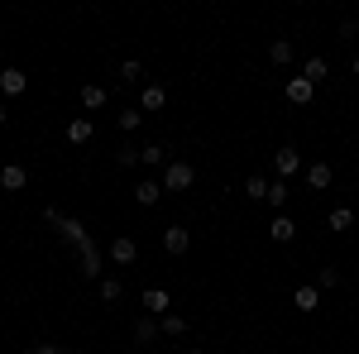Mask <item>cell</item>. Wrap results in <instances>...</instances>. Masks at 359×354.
Masks as SVG:
<instances>
[{"label": "cell", "instance_id": "cell-18", "mask_svg": "<svg viewBox=\"0 0 359 354\" xmlns=\"http://www.w3.org/2000/svg\"><path fill=\"white\" fill-rule=\"evenodd\" d=\"M158 335H163V330H158V316H139L135 321V340L139 345H149V340H158Z\"/></svg>", "mask_w": 359, "mask_h": 354}, {"label": "cell", "instance_id": "cell-5", "mask_svg": "<svg viewBox=\"0 0 359 354\" xmlns=\"http://www.w3.org/2000/svg\"><path fill=\"white\" fill-rule=\"evenodd\" d=\"M302 177H306V187H311V191H326V187L335 182L331 163H306V168H302Z\"/></svg>", "mask_w": 359, "mask_h": 354}, {"label": "cell", "instance_id": "cell-22", "mask_svg": "<svg viewBox=\"0 0 359 354\" xmlns=\"http://www.w3.org/2000/svg\"><path fill=\"white\" fill-rule=\"evenodd\" d=\"M158 330H163V335H172V340H177V335H187V321H182V316H177V311H168V316H158Z\"/></svg>", "mask_w": 359, "mask_h": 354}, {"label": "cell", "instance_id": "cell-30", "mask_svg": "<svg viewBox=\"0 0 359 354\" xmlns=\"http://www.w3.org/2000/svg\"><path fill=\"white\" fill-rule=\"evenodd\" d=\"M5 120H10V115H5V101H0V125H5Z\"/></svg>", "mask_w": 359, "mask_h": 354}, {"label": "cell", "instance_id": "cell-28", "mask_svg": "<svg viewBox=\"0 0 359 354\" xmlns=\"http://www.w3.org/2000/svg\"><path fill=\"white\" fill-rule=\"evenodd\" d=\"M335 282H340V273H335V268H321V273H316V287H321V292H326V287H335Z\"/></svg>", "mask_w": 359, "mask_h": 354}, {"label": "cell", "instance_id": "cell-8", "mask_svg": "<svg viewBox=\"0 0 359 354\" xmlns=\"http://www.w3.org/2000/svg\"><path fill=\"white\" fill-rule=\"evenodd\" d=\"M144 316H168V306H172V301H168V292L163 287H144Z\"/></svg>", "mask_w": 359, "mask_h": 354}, {"label": "cell", "instance_id": "cell-11", "mask_svg": "<svg viewBox=\"0 0 359 354\" xmlns=\"http://www.w3.org/2000/svg\"><path fill=\"white\" fill-rule=\"evenodd\" d=\"M292 306H297V311H316V306H321V287H316V282H302V287L292 292Z\"/></svg>", "mask_w": 359, "mask_h": 354}, {"label": "cell", "instance_id": "cell-7", "mask_svg": "<svg viewBox=\"0 0 359 354\" xmlns=\"http://www.w3.org/2000/svg\"><path fill=\"white\" fill-rule=\"evenodd\" d=\"M283 96H287L292 106H306V101L316 96V86L306 82V77H287V86H283Z\"/></svg>", "mask_w": 359, "mask_h": 354}, {"label": "cell", "instance_id": "cell-4", "mask_svg": "<svg viewBox=\"0 0 359 354\" xmlns=\"http://www.w3.org/2000/svg\"><path fill=\"white\" fill-rule=\"evenodd\" d=\"M273 168H278V177H283V182H287V177H292V172H302V154H297V149H287V144H283V149H278L273 154Z\"/></svg>", "mask_w": 359, "mask_h": 354}, {"label": "cell", "instance_id": "cell-14", "mask_svg": "<svg viewBox=\"0 0 359 354\" xmlns=\"http://www.w3.org/2000/svg\"><path fill=\"white\" fill-rule=\"evenodd\" d=\"M302 77L311 86H321L326 77H331V62H326V57H306V62H302Z\"/></svg>", "mask_w": 359, "mask_h": 354}, {"label": "cell", "instance_id": "cell-12", "mask_svg": "<svg viewBox=\"0 0 359 354\" xmlns=\"http://www.w3.org/2000/svg\"><path fill=\"white\" fill-rule=\"evenodd\" d=\"M158 196H163V182H154V177L135 182V201L139 206H158Z\"/></svg>", "mask_w": 359, "mask_h": 354}, {"label": "cell", "instance_id": "cell-27", "mask_svg": "<svg viewBox=\"0 0 359 354\" xmlns=\"http://www.w3.org/2000/svg\"><path fill=\"white\" fill-rule=\"evenodd\" d=\"M115 163H120V168H135L139 163V149H130V144H125V149L115 154Z\"/></svg>", "mask_w": 359, "mask_h": 354}, {"label": "cell", "instance_id": "cell-1", "mask_svg": "<svg viewBox=\"0 0 359 354\" xmlns=\"http://www.w3.org/2000/svg\"><path fill=\"white\" fill-rule=\"evenodd\" d=\"M196 182V168L187 163V158H172V163L163 168V191H187Z\"/></svg>", "mask_w": 359, "mask_h": 354}, {"label": "cell", "instance_id": "cell-20", "mask_svg": "<svg viewBox=\"0 0 359 354\" xmlns=\"http://www.w3.org/2000/svg\"><path fill=\"white\" fill-rule=\"evenodd\" d=\"M115 125H120V130H125V135H135L139 125H144V110H135V106H125V110H120V115H115Z\"/></svg>", "mask_w": 359, "mask_h": 354}, {"label": "cell", "instance_id": "cell-25", "mask_svg": "<svg viewBox=\"0 0 359 354\" xmlns=\"http://www.w3.org/2000/svg\"><path fill=\"white\" fill-rule=\"evenodd\" d=\"M125 297V282L120 278H101V301H120Z\"/></svg>", "mask_w": 359, "mask_h": 354}, {"label": "cell", "instance_id": "cell-10", "mask_svg": "<svg viewBox=\"0 0 359 354\" xmlns=\"http://www.w3.org/2000/svg\"><path fill=\"white\" fill-rule=\"evenodd\" d=\"M0 187H5V191H25L29 187V172L20 163H5V168H0Z\"/></svg>", "mask_w": 359, "mask_h": 354}, {"label": "cell", "instance_id": "cell-16", "mask_svg": "<svg viewBox=\"0 0 359 354\" xmlns=\"http://www.w3.org/2000/svg\"><path fill=\"white\" fill-rule=\"evenodd\" d=\"M106 101H111V91H106V86H96V82L82 86V106L86 110H106Z\"/></svg>", "mask_w": 359, "mask_h": 354}, {"label": "cell", "instance_id": "cell-2", "mask_svg": "<svg viewBox=\"0 0 359 354\" xmlns=\"http://www.w3.org/2000/svg\"><path fill=\"white\" fill-rule=\"evenodd\" d=\"M135 259H139L135 235H115V240H111V264H115V268H130Z\"/></svg>", "mask_w": 359, "mask_h": 354}, {"label": "cell", "instance_id": "cell-17", "mask_svg": "<svg viewBox=\"0 0 359 354\" xmlns=\"http://www.w3.org/2000/svg\"><path fill=\"white\" fill-rule=\"evenodd\" d=\"M139 163H144V168H168L172 158H168L163 144H149V149H139Z\"/></svg>", "mask_w": 359, "mask_h": 354}, {"label": "cell", "instance_id": "cell-21", "mask_svg": "<svg viewBox=\"0 0 359 354\" xmlns=\"http://www.w3.org/2000/svg\"><path fill=\"white\" fill-rule=\"evenodd\" d=\"M350 225H355V211L350 206H335L331 216H326V230H350Z\"/></svg>", "mask_w": 359, "mask_h": 354}, {"label": "cell", "instance_id": "cell-29", "mask_svg": "<svg viewBox=\"0 0 359 354\" xmlns=\"http://www.w3.org/2000/svg\"><path fill=\"white\" fill-rule=\"evenodd\" d=\"M350 72H355V77H359V53H355V62H350Z\"/></svg>", "mask_w": 359, "mask_h": 354}, {"label": "cell", "instance_id": "cell-13", "mask_svg": "<svg viewBox=\"0 0 359 354\" xmlns=\"http://www.w3.org/2000/svg\"><path fill=\"white\" fill-rule=\"evenodd\" d=\"M67 139H72V144H91V139H96V125H91V115H77V120L67 125Z\"/></svg>", "mask_w": 359, "mask_h": 354}, {"label": "cell", "instance_id": "cell-24", "mask_svg": "<svg viewBox=\"0 0 359 354\" xmlns=\"http://www.w3.org/2000/svg\"><path fill=\"white\" fill-rule=\"evenodd\" d=\"M269 57H273L278 67H287V62H292V43H287V39H273V43H269Z\"/></svg>", "mask_w": 359, "mask_h": 354}, {"label": "cell", "instance_id": "cell-6", "mask_svg": "<svg viewBox=\"0 0 359 354\" xmlns=\"http://www.w3.org/2000/svg\"><path fill=\"white\" fill-rule=\"evenodd\" d=\"M25 86H29V77L20 67H5V72H0V101H5V96H25Z\"/></svg>", "mask_w": 359, "mask_h": 354}, {"label": "cell", "instance_id": "cell-26", "mask_svg": "<svg viewBox=\"0 0 359 354\" xmlns=\"http://www.w3.org/2000/svg\"><path fill=\"white\" fill-rule=\"evenodd\" d=\"M139 77H144V62H139V57L120 62V82H139Z\"/></svg>", "mask_w": 359, "mask_h": 354}, {"label": "cell", "instance_id": "cell-9", "mask_svg": "<svg viewBox=\"0 0 359 354\" xmlns=\"http://www.w3.org/2000/svg\"><path fill=\"white\" fill-rule=\"evenodd\" d=\"M163 249L168 254H187V249H192V235H187L182 225H168L163 230Z\"/></svg>", "mask_w": 359, "mask_h": 354}, {"label": "cell", "instance_id": "cell-15", "mask_svg": "<svg viewBox=\"0 0 359 354\" xmlns=\"http://www.w3.org/2000/svg\"><path fill=\"white\" fill-rule=\"evenodd\" d=\"M168 106V86H144V96H139V110H163Z\"/></svg>", "mask_w": 359, "mask_h": 354}, {"label": "cell", "instance_id": "cell-31", "mask_svg": "<svg viewBox=\"0 0 359 354\" xmlns=\"http://www.w3.org/2000/svg\"><path fill=\"white\" fill-rule=\"evenodd\" d=\"M182 354H201V350H196V345H187V350H182Z\"/></svg>", "mask_w": 359, "mask_h": 354}, {"label": "cell", "instance_id": "cell-3", "mask_svg": "<svg viewBox=\"0 0 359 354\" xmlns=\"http://www.w3.org/2000/svg\"><path fill=\"white\" fill-rule=\"evenodd\" d=\"M269 240H273V245H292V240H297V220L287 216V211L273 216V220H269Z\"/></svg>", "mask_w": 359, "mask_h": 354}, {"label": "cell", "instance_id": "cell-19", "mask_svg": "<svg viewBox=\"0 0 359 354\" xmlns=\"http://www.w3.org/2000/svg\"><path fill=\"white\" fill-rule=\"evenodd\" d=\"M287 196H292V191H287V182L278 177V182H269V196H264V201H269V206H273L278 216H283V206H287Z\"/></svg>", "mask_w": 359, "mask_h": 354}, {"label": "cell", "instance_id": "cell-23", "mask_svg": "<svg viewBox=\"0 0 359 354\" xmlns=\"http://www.w3.org/2000/svg\"><path fill=\"white\" fill-rule=\"evenodd\" d=\"M245 196H249V201H264V196H269V177H259V172L245 177Z\"/></svg>", "mask_w": 359, "mask_h": 354}]
</instances>
